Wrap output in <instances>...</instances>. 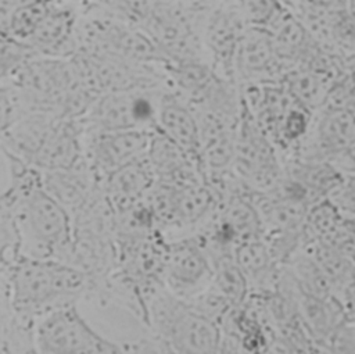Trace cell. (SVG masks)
<instances>
[{
  "mask_svg": "<svg viewBox=\"0 0 355 354\" xmlns=\"http://www.w3.org/2000/svg\"><path fill=\"white\" fill-rule=\"evenodd\" d=\"M4 158L8 164L10 183L3 193L12 212L19 257L72 264L69 214L44 189L37 168L10 155Z\"/></svg>",
  "mask_w": 355,
  "mask_h": 354,
  "instance_id": "obj_1",
  "label": "cell"
},
{
  "mask_svg": "<svg viewBox=\"0 0 355 354\" xmlns=\"http://www.w3.org/2000/svg\"><path fill=\"white\" fill-rule=\"evenodd\" d=\"M8 286L15 311L33 325L53 311L90 300L92 294L89 275L58 260L18 257L8 268Z\"/></svg>",
  "mask_w": 355,
  "mask_h": 354,
  "instance_id": "obj_2",
  "label": "cell"
},
{
  "mask_svg": "<svg viewBox=\"0 0 355 354\" xmlns=\"http://www.w3.org/2000/svg\"><path fill=\"white\" fill-rule=\"evenodd\" d=\"M143 323L150 329L151 337L158 343L161 353H219V325L164 285L157 286L147 296Z\"/></svg>",
  "mask_w": 355,
  "mask_h": 354,
  "instance_id": "obj_3",
  "label": "cell"
},
{
  "mask_svg": "<svg viewBox=\"0 0 355 354\" xmlns=\"http://www.w3.org/2000/svg\"><path fill=\"white\" fill-rule=\"evenodd\" d=\"M71 224L72 264L89 275L93 301L118 265L115 211L103 185L82 208L71 215Z\"/></svg>",
  "mask_w": 355,
  "mask_h": 354,
  "instance_id": "obj_4",
  "label": "cell"
},
{
  "mask_svg": "<svg viewBox=\"0 0 355 354\" xmlns=\"http://www.w3.org/2000/svg\"><path fill=\"white\" fill-rule=\"evenodd\" d=\"M147 203L157 226L168 237L169 233H196L215 212L219 196L207 182L169 183L155 180Z\"/></svg>",
  "mask_w": 355,
  "mask_h": 354,
  "instance_id": "obj_5",
  "label": "cell"
},
{
  "mask_svg": "<svg viewBox=\"0 0 355 354\" xmlns=\"http://www.w3.org/2000/svg\"><path fill=\"white\" fill-rule=\"evenodd\" d=\"M35 348L42 354H119L130 353L129 343L100 335L78 311V304L53 311L33 326Z\"/></svg>",
  "mask_w": 355,
  "mask_h": 354,
  "instance_id": "obj_6",
  "label": "cell"
},
{
  "mask_svg": "<svg viewBox=\"0 0 355 354\" xmlns=\"http://www.w3.org/2000/svg\"><path fill=\"white\" fill-rule=\"evenodd\" d=\"M232 171L250 192H268L276 187L283 176V158L279 149L261 129L243 101Z\"/></svg>",
  "mask_w": 355,
  "mask_h": 354,
  "instance_id": "obj_7",
  "label": "cell"
},
{
  "mask_svg": "<svg viewBox=\"0 0 355 354\" xmlns=\"http://www.w3.org/2000/svg\"><path fill=\"white\" fill-rule=\"evenodd\" d=\"M165 86L136 87L101 94L93 103L83 126L111 130H154Z\"/></svg>",
  "mask_w": 355,
  "mask_h": 354,
  "instance_id": "obj_8",
  "label": "cell"
},
{
  "mask_svg": "<svg viewBox=\"0 0 355 354\" xmlns=\"http://www.w3.org/2000/svg\"><path fill=\"white\" fill-rule=\"evenodd\" d=\"M211 280L212 261L196 233L168 239L162 271V283L168 290L189 300L204 290Z\"/></svg>",
  "mask_w": 355,
  "mask_h": 354,
  "instance_id": "obj_9",
  "label": "cell"
},
{
  "mask_svg": "<svg viewBox=\"0 0 355 354\" xmlns=\"http://www.w3.org/2000/svg\"><path fill=\"white\" fill-rule=\"evenodd\" d=\"M354 146L355 112L323 106L313 112L309 130L293 155L336 162Z\"/></svg>",
  "mask_w": 355,
  "mask_h": 354,
  "instance_id": "obj_10",
  "label": "cell"
},
{
  "mask_svg": "<svg viewBox=\"0 0 355 354\" xmlns=\"http://www.w3.org/2000/svg\"><path fill=\"white\" fill-rule=\"evenodd\" d=\"M151 132L83 126L85 160L103 180L111 172L146 154Z\"/></svg>",
  "mask_w": 355,
  "mask_h": 354,
  "instance_id": "obj_11",
  "label": "cell"
},
{
  "mask_svg": "<svg viewBox=\"0 0 355 354\" xmlns=\"http://www.w3.org/2000/svg\"><path fill=\"white\" fill-rule=\"evenodd\" d=\"M245 28L236 0H223L209 12L204 25L202 46L209 64L220 76L234 82V57Z\"/></svg>",
  "mask_w": 355,
  "mask_h": 354,
  "instance_id": "obj_12",
  "label": "cell"
},
{
  "mask_svg": "<svg viewBox=\"0 0 355 354\" xmlns=\"http://www.w3.org/2000/svg\"><path fill=\"white\" fill-rule=\"evenodd\" d=\"M287 67L277 56L265 28H245L234 57V79L239 86L280 81Z\"/></svg>",
  "mask_w": 355,
  "mask_h": 354,
  "instance_id": "obj_13",
  "label": "cell"
},
{
  "mask_svg": "<svg viewBox=\"0 0 355 354\" xmlns=\"http://www.w3.org/2000/svg\"><path fill=\"white\" fill-rule=\"evenodd\" d=\"M280 283L291 294L298 317L319 350L327 351L333 335L347 319L344 305L336 297H320L301 290L288 276L284 267Z\"/></svg>",
  "mask_w": 355,
  "mask_h": 354,
  "instance_id": "obj_14",
  "label": "cell"
},
{
  "mask_svg": "<svg viewBox=\"0 0 355 354\" xmlns=\"http://www.w3.org/2000/svg\"><path fill=\"white\" fill-rule=\"evenodd\" d=\"M344 172L331 161L290 155L283 158V183L309 205L327 199Z\"/></svg>",
  "mask_w": 355,
  "mask_h": 354,
  "instance_id": "obj_15",
  "label": "cell"
},
{
  "mask_svg": "<svg viewBox=\"0 0 355 354\" xmlns=\"http://www.w3.org/2000/svg\"><path fill=\"white\" fill-rule=\"evenodd\" d=\"M304 243H322L351 255L355 246V224L327 197L313 203L302 226Z\"/></svg>",
  "mask_w": 355,
  "mask_h": 354,
  "instance_id": "obj_16",
  "label": "cell"
},
{
  "mask_svg": "<svg viewBox=\"0 0 355 354\" xmlns=\"http://www.w3.org/2000/svg\"><path fill=\"white\" fill-rule=\"evenodd\" d=\"M146 155L155 175V180L169 183L205 180L200 161L158 129L151 132Z\"/></svg>",
  "mask_w": 355,
  "mask_h": 354,
  "instance_id": "obj_17",
  "label": "cell"
},
{
  "mask_svg": "<svg viewBox=\"0 0 355 354\" xmlns=\"http://www.w3.org/2000/svg\"><path fill=\"white\" fill-rule=\"evenodd\" d=\"M40 176L44 189L65 208L69 217L101 187L100 178L85 158L68 168L40 171Z\"/></svg>",
  "mask_w": 355,
  "mask_h": 354,
  "instance_id": "obj_18",
  "label": "cell"
},
{
  "mask_svg": "<svg viewBox=\"0 0 355 354\" xmlns=\"http://www.w3.org/2000/svg\"><path fill=\"white\" fill-rule=\"evenodd\" d=\"M155 182V175L146 154L125 164L101 180L104 193L115 212L143 201Z\"/></svg>",
  "mask_w": 355,
  "mask_h": 354,
  "instance_id": "obj_19",
  "label": "cell"
},
{
  "mask_svg": "<svg viewBox=\"0 0 355 354\" xmlns=\"http://www.w3.org/2000/svg\"><path fill=\"white\" fill-rule=\"evenodd\" d=\"M83 158L82 122L60 118L40 146L32 167L39 171L61 169L72 167Z\"/></svg>",
  "mask_w": 355,
  "mask_h": 354,
  "instance_id": "obj_20",
  "label": "cell"
},
{
  "mask_svg": "<svg viewBox=\"0 0 355 354\" xmlns=\"http://www.w3.org/2000/svg\"><path fill=\"white\" fill-rule=\"evenodd\" d=\"M75 22L73 11L55 0L51 10L26 40V44L37 56L69 57L76 50Z\"/></svg>",
  "mask_w": 355,
  "mask_h": 354,
  "instance_id": "obj_21",
  "label": "cell"
},
{
  "mask_svg": "<svg viewBox=\"0 0 355 354\" xmlns=\"http://www.w3.org/2000/svg\"><path fill=\"white\" fill-rule=\"evenodd\" d=\"M155 129L200 161V136L194 110L169 86L159 103Z\"/></svg>",
  "mask_w": 355,
  "mask_h": 354,
  "instance_id": "obj_22",
  "label": "cell"
},
{
  "mask_svg": "<svg viewBox=\"0 0 355 354\" xmlns=\"http://www.w3.org/2000/svg\"><path fill=\"white\" fill-rule=\"evenodd\" d=\"M234 257L245 276L250 294L263 296L277 289L284 265L276 261L262 237L239 244Z\"/></svg>",
  "mask_w": 355,
  "mask_h": 354,
  "instance_id": "obj_23",
  "label": "cell"
},
{
  "mask_svg": "<svg viewBox=\"0 0 355 354\" xmlns=\"http://www.w3.org/2000/svg\"><path fill=\"white\" fill-rule=\"evenodd\" d=\"M266 31L287 69L302 62L318 43L295 14L286 7Z\"/></svg>",
  "mask_w": 355,
  "mask_h": 354,
  "instance_id": "obj_24",
  "label": "cell"
},
{
  "mask_svg": "<svg viewBox=\"0 0 355 354\" xmlns=\"http://www.w3.org/2000/svg\"><path fill=\"white\" fill-rule=\"evenodd\" d=\"M33 326L12 305L8 268L0 271V353H36Z\"/></svg>",
  "mask_w": 355,
  "mask_h": 354,
  "instance_id": "obj_25",
  "label": "cell"
},
{
  "mask_svg": "<svg viewBox=\"0 0 355 354\" xmlns=\"http://www.w3.org/2000/svg\"><path fill=\"white\" fill-rule=\"evenodd\" d=\"M280 82L301 106L313 114L323 107L334 81L308 65L298 64L288 68Z\"/></svg>",
  "mask_w": 355,
  "mask_h": 354,
  "instance_id": "obj_26",
  "label": "cell"
},
{
  "mask_svg": "<svg viewBox=\"0 0 355 354\" xmlns=\"http://www.w3.org/2000/svg\"><path fill=\"white\" fill-rule=\"evenodd\" d=\"M212 280L211 283L237 307L245 301L250 294L244 273L241 272L234 253H220L211 257Z\"/></svg>",
  "mask_w": 355,
  "mask_h": 354,
  "instance_id": "obj_27",
  "label": "cell"
},
{
  "mask_svg": "<svg viewBox=\"0 0 355 354\" xmlns=\"http://www.w3.org/2000/svg\"><path fill=\"white\" fill-rule=\"evenodd\" d=\"M37 56L26 43L0 35V82L10 81L32 58Z\"/></svg>",
  "mask_w": 355,
  "mask_h": 354,
  "instance_id": "obj_28",
  "label": "cell"
},
{
  "mask_svg": "<svg viewBox=\"0 0 355 354\" xmlns=\"http://www.w3.org/2000/svg\"><path fill=\"white\" fill-rule=\"evenodd\" d=\"M19 257L18 235L12 218L10 204L4 196L0 194V271L11 267Z\"/></svg>",
  "mask_w": 355,
  "mask_h": 354,
  "instance_id": "obj_29",
  "label": "cell"
},
{
  "mask_svg": "<svg viewBox=\"0 0 355 354\" xmlns=\"http://www.w3.org/2000/svg\"><path fill=\"white\" fill-rule=\"evenodd\" d=\"M248 26L268 28L284 10L279 0H236Z\"/></svg>",
  "mask_w": 355,
  "mask_h": 354,
  "instance_id": "obj_30",
  "label": "cell"
},
{
  "mask_svg": "<svg viewBox=\"0 0 355 354\" xmlns=\"http://www.w3.org/2000/svg\"><path fill=\"white\" fill-rule=\"evenodd\" d=\"M333 44L347 58L355 56V10L347 7L336 10Z\"/></svg>",
  "mask_w": 355,
  "mask_h": 354,
  "instance_id": "obj_31",
  "label": "cell"
},
{
  "mask_svg": "<svg viewBox=\"0 0 355 354\" xmlns=\"http://www.w3.org/2000/svg\"><path fill=\"white\" fill-rule=\"evenodd\" d=\"M323 106L345 108L355 112V72L347 69L341 76H338L326 97Z\"/></svg>",
  "mask_w": 355,
  "mask_h": 354,
  "instance_id": "obj_32",
  "label": "cell"
},
{
  "mask_svg": "<svg viewBox=\"0 0 355 354\" xmlns=\"http://www.w3.org/2000/svg\"><path fill=\"white\" fill-rule=\"evenodd\" d=\"M22 114L24 108L11 81L0 82V139Z\"/></svg>",
  "mask_w": 355,
  "mask_h": 354,
  "instance_id": "obj_33",
  "label": "cell"
},
{
  "mask_svg": "<svg viewBox=\"0 0 355 354\" xmlns=\"http://www.w3.org/2000/svg\"><path fill=\"white\" fill-rule=\"evenodd\" d=\"M329 199L348 219L355 221V174L344 172L341 182Z\"/></svg>",
  "mask_w": 355,
  "mask_h": 354,
  "instance_id": "obj_34",
  "label": "cell"
},
{
  "mask_svg": "<svg viewBox=\"0 0 355 354\" xmlns=\"http://www.w3.org/2000/svg\"><path fill=\"white\" fill-rule=\"evenodd\" d=\"M327 353L355 354V321L347 318L333 335Z\"/></svg>",
  "mask_w": 355,
  "mask_h": 354,
  "instance_id": "obj_35",
  "label": "cell"
},
{
  "mask_svg": "<svg viewBox=\"0 0 355 354\" xmlns=\"http://www.w3.org/2000/svg\"><path fill=\"white\" fill-rule=\"evenodd\" d=\"M343 172L355 174V146L334 162Z\"/></svg>",
  "mask_w": 355,
  "mask_h": 354,
  "instance_id": "obj_36",
  "label": "cell"
},
{
  "mask_svg": "<svg viewBox=\"0 0 355 354\" xmlns=\"http://www.w3.org/2000/svg\"><path fill=\"white\" fill-rule=\"evenodd\" d=\"M345 312H347V318L355 321V292L352 293L349 300L345 303Z\"/></svg>",
  "mask_w": 355,
  "mask_h": 354,
  "instance_id": "obj_37",
  "label": "cell"
},
{
  "mask_svg": "<svg viewBox=\"0 0 355 354\" xmlns=\"http://www.w3.org/2000/svg\"><path fill=\"white\" fill-rule=\"evenodd\" d=\"M318 1L326 3V4H329V6H333V7H338V8L347 7V3H348V0H318Z\"/></svg>",
  "mask_w": 355,
  "mask_h": 354,
  "instance_id": "obj_38",
  "label": "cell"
},
{
  "mask_svg": "<svg viewBox=\"0 0 355 354\" xmlns=\"http://www.w3.org/2000/svg\"><path fill=\"white\" fill-rule=\"evenodd\" d=\"M347 68L355 72V56H354V57L347 58Z\"/></svg>",
  "mask_w": 355,
  "mask_h": 354,
  "instance_id": "obj_39",
  "label": "cell"
},
{
  "mask_svg": "<svg viewBox=\"0 0 355 354\" xmlns=\"http://www.w3.org/2000/svg\"><path fill=\"white\" fill-rule=\"evenodd\" d=\"M351 258L354 260V262H355V246H354V248H352V253H351Z\"/></svg>",
  "mask_w": 355,
  "mask_h": 354,
  "instance_id": "obj_40",
  "label": "cell"
},
{
  "mask_svg": "<svg viewBox=\"0 0 355 354\" xmlns=\"http://www.w3.org/2000/svg\"><path fill=\"white\" fill-rule=\"evenodd\" d=\"M352 222H354V224H355V221H352Z\"/></svg>",
  "mask_w": 355,
  "mask_h": 354,
  "instance_id": "obj_41",
  "label": "cell"
}]
</instances>
